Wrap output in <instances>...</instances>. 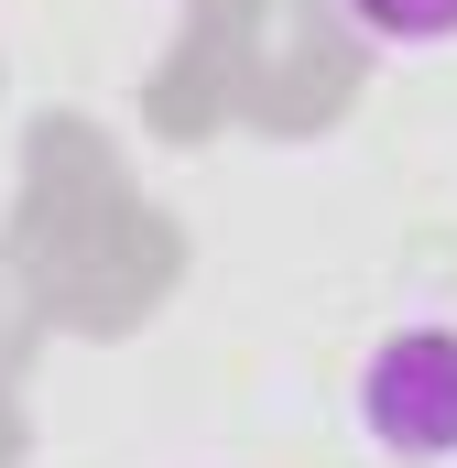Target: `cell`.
I'll use <instances>...</instances> for the list:
<instances>
[{
    "mask_svg": "<svg viewBox=\"0 0 457 468\" xmlns=\"http://www.w3.org/2000/svg\"><path fill=\"white\" fill-rule=\"evenodd\" d=\"M359 425L381 458H457V327H403L359 370Z\"/></svg>",
    "mask_w": 457,
    "mask_h": 468,
    "instance_id": "cell-1",
    "label": "cell"
},
{
    "mask_svg": "<svg viewBox=\"0 0 457 468\" xmlns=\"http://www.w3.org/2000/svg\"><path fill=\"white\" fill-rule=\"evenodd\" d=\"M370 44H457V0H348Z\"/></svg>",
    "mask_w": 457,
    "mask_h": 468,
    "instance_id": "cell-2",
    "label": "cell"
}]
</instances>
